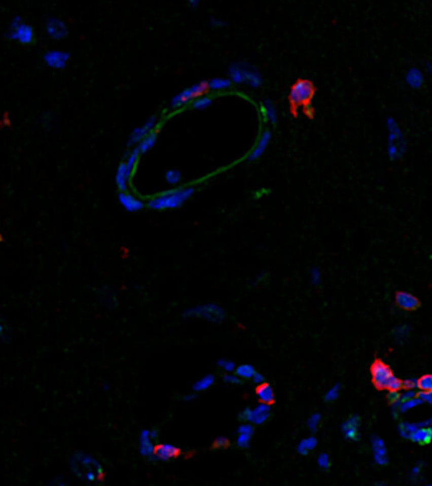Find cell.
<instances>
[{
    "label": "cell",
    "instance_id": "obj_13",
    "mask_svg": "<svg viewBox=\"0 0 432 486\" xmlns=\"http://www.w3.org/2000/svg\"><path fill=\"white\" fill-rule=\"evenodd\" d=\"M46 32L51 38L55 40H61V38L67 35V27H66L65 22L58 18L51 17L48 18L46 22Z\"/></svg>",
    "mask_w": 432,
    "mask_h": 486
},
{
    "label": "cell",
    "instance_id": "obj_11",
    "mask_svg": "<svg viewBox=\"0 0 432 486\" xmlns=\"http://www.w3.org/2000/svg\"><path fill=\"white\" fill-rule=\"evenodd\" d=\"M360 417L359 416H350L346 421L342 423V433L345 438L349 441L356 442L360 439Z\"/></svg>",
    "mask_w": 432,
    "mask_h": 486
},
{
    "label": "cell",
    "instance_id": "obj_34",
    "mask_svg": "<svg viewBox=\"0 0 432 486\" xmlns=\"http://www.w3.org/2000/svg\"><path fill=\"white\" fill-rule=\"evenodd\" d=\"M411 329L407 324H400L393 329V337L398 341H403L410 335Z\"/></svg>",
    "mask_w": 432,
    "mask_h": 486
},
{
    "label": "cell",
    "instance_id": "obj_1",
    "mask_svg": "<svg viewBox=\"0 0 432 486\" xmlns=\"http://www.w3.org/2000/svg\"><path fill=\"white\" fill-rule=\"evenodd\" d=\"M70 467L79 479L85 481H101L105 477L100 462L85 452H75L70 460Z\"/></svg>",
    "mask_w": 432,
    "mask_h": 486
},
{
    "label": "cell",
    "instance_id": "obj_6",
    "mask_svg": "<svg viewBox=\"0 0 432 486\" xmlns=\"http://www.w3.org/2000/svg\"><path fill=\"white\" fill-rule=\"evenodd\" d=\"M314 86L312 85L311 81L301 80L293 86L291 94V99L293 103L299 104V105H307L311 103L312 98L314 95Z\"/></svg>",
    "mask_w": 432,
    "mask_h": 486
},
{
    "label": "cell",
    "instance_id": "obj_33",
    "mask_svg": "<svg viewBox=\"0 0 432 486\" xmlns=\"http://www.w3.org/2000/svg\"><path fill=\"white\" fill-rule=\"evenodd\" d=\"M213 98H214V96L210 95V94L199 95V96H197V98L193 99V100L190 101V106H192V108H194V109L205 108V106H208L210 103H212Z\"/></svg>",
    "mask_w": 432,
    "mask_h": 486
},
{
    "label": "cell",
    "instance_id": "obj_38",
    "mask_svg": "<svg viewBox=\"0 0 432 486\" xmlns=\"http://www.w3.org/2000/svg\"><path fill=\"white\" fill-rule=\"evenodd\" d=\"M403 393H405V391L401 390V388L390 389V391H389V393H388V395H387L388 403L392 404L393 406L397 405V404L401 401V399H402Z\"/></svg>",
    "mask_w": 432,
    "mask_h": 486
},
{
    "label": "cell",
    "instance_id": "obj_50",
    "mask_svg": "<svg viewBox=\"0 0 432 486\" xmlns=\"http://www.w3.org/2000/svg\"><path fill=\"white\" fill-rule=\"evenodd\" d=\"M47 486H67L65 481L62 479H55L50 482Z\"/></svg>",
    "mask_w": 432,
    "mask_h": 486
},
{
    "label": "cell",
    "instance_id": "obj_49",
    "mask_svg": "<svg viewBox=\"0 0 432 486\" xmlns=\"http://www.w3.org/2000/svg\"><path fill=\"white\" fill-rule=\"evenodd\" d=\"M269 193H270V189H266V188H264V189H260V190H258V192L254 193V198H255V199H260L261 197L269 194Z\"/></svg>",
    "mask_w": 432,
    "mask_h": 486
},
{
    "label": "cell",
    "instance_id": "obj_14",
    "mask_svg": "<svg viewBox=\"0 0 432 486\" xmlns=\"http://www.w3.org/2000/svg\"><path fill=\"white\" fill-rule=\"evenodd\" d=\"M68 57H70V55H68L67 52L58 50H50L43 55L45 62L53 68L65 67L68 61Z\"/></svg>",
    "mask_w": 432,
    "mask_h": 486
},
{
    "label": "cell",
    "instance_id": "obj_10",
    "mask_svg": "<svg viewBox=\"0 0 432 486\" xmlns=\"http://www.w3.org/2000/svg\"><path fill=\"white\" fill-rule=\"evenodd\" d=\"M387 128H388V143L395 144L400 147L401 151L405 154L406 152V143L405 138H403V133L401 127L398 126L397 122L393 118L387 119Z\"/></svg>",
    "mask_w": 432,
    "mask_h": 486
},
{
    "label": "cell",
    "instance_id": "obj_23",
    "mask_svg": "<svg viewBox=\"0 0 432 486\" xmlns=\"http://www.w3.org/2000/svg\"><path fill=\"white\" fill-rule=\"evenodd\" d=\"M161 124H164V121H162V119H161V122H160L159 126H157L156 128L154 129V131L150 132V133L147 134V136L145 137V138L142 139V141L139 142L138 144H137L136 148H137V151L139 152V154H141V155L145 154V152H147L150 148H151L152 146H154L155 142H156V139H157V136H159V131H160V128H161Z\"/></svg>",
    "mask_w": 432,
    "mask_h": 486
},
{
    "label": "cell",
    "instance_id": "obj_39",
    "mask_svg": "<svg viewBox=\"0 0 432 486\" xmlns=\"http://www.w3.org/2000/svg\"><path fill=\"white\" fill-rule=\"evenodd\" d=\"M340 393H341V386H340V384H336V385H334L326 391V394H325V400H326L327 403L336 401L337 399H339Z\"/></svg>",
    "mask_w": 432,
    "mask_h": 486
},
{
    "label": "cell",
    "instance_id": "obj_4",
    "mask_svg": "<svg viewBox=\"0 0 432 486\" xmlns=\"http://www.w3.org/2000/svg\"><path fill=\"white\" fill-rule=\"evenodd\" d=\"M7 37L10 38V40L18 41V42L23 43V45H29V43L34 42L35 40L33 28L29 24L23 22L20 17H15L12 20Z\"/></svg>",
    "mask_w": 432,
    "mask_h": 486
},
{
    "label": "cell",
    "instance_id": "obj_20",
    "mask_svg": "<svg viewBox=\"0 0 432 486\" xmlns=\"http://www.w3.org/2000/svg\"><path fill=\"white\" fill-rule=\"evenodd\" d=\"M422 404L423 401L418 398V393H417V395H416L415 398L410 399V400L398 403L397 405L394 406V409H393V417H394V419H400V417L402 416V414L407 413V412L412 410V409L417 408V406L422 405Z\"/></svg>",
    "mask_w": 432,
    "mask_h": 486
},
{
    "label": "cell",
    "instance_id": "obj_22",
    "mask_svg": "<svg viewBox=\"0 0 432 486\" xmlns=\"http://www.w3.org/2000/svg\"><path fill=\"white\" fill-rule=\"evenodd\" d=\"M243 83L248 84L253 88H259L263 84V78L256 68L247 63H243Z\"/></svg>",
    "mask_w": 432,
    "mask_h": 486
},
{
    "label": "cell",
    "instance_id": "obj_36",
    "mask_svg": "<svg viewBox=\"0 0 432 486\" xmlns=\"http://www.w3.org/2000/svg\"><path fill=\"white\" fill-rule=\"evenodd\" d=\"M165 179H166V181L169 182L170 185L175 186V185H177L182 181V172L175 169L167 170L166 174H165Z\"/></svg>",
    "mask_w": 432,
    "mask_h": 486
},
{
    "label": "cell",
    "instance_id": "obj_46",
    "mask_svg": "<svg viewBox=\"0 0 432 486\" xmlns=\"http://www.w3.org/2000/svg\"><path fill=\"white\" fill-rule=\"evenodd\" d=\"M418 398H420L423 403L432 405V391H420V393H418Z\"/></svg>",
    "mask_w": 432,
    "mask_h": 486
},
{
    "label": "cell",
    "instance_id": "obj_25",
    "mask_svg": "<svg viewBox=\"0 0 432 486\" xmlns=\"http://www.w3.org/2000/svg\"><path fill=\"white\" fill-rule=\"evenodd\" d=\"M260 116L263 118L264 123H271L275 126L278 122V114H276V109L270 101H265V103L260 104Z\"/></svg>",
    "mask_w": 432,
    "mask_h": 486
},
{
    "label": "cell",
    "instance_id": "obj_7",
    "mask_svg": "<svg viewBox=\"0 0 432 486\" xmlns=\"http://www.w3.org/2000/svg\"><path fill=\"white\" fill-rule=\"evenodd\" d=\"M161 121H157V117H151V118L147 119L142 126L137 127V128L133 129V132L131 133L128 139V146H132V144H138L150 132L154 131L157 126L160 124Z\"/></svg>",
    "mask_w": 432,
    "mask_h": 486
},
{
    "label": "cell",
    "instance_id": "obj_55",
    "mask_svg": "<svg viewBox=\"0 0 432 486\" xmlns=\"http://www.w3.org/2000/svg\"><path fill=\"white\" fill-rule=\"evenodd\" d=\"M427 486H432V485H427Z\"/></svg>",
    "mask_w": 432,
    "mask_h": 486
},
{
    "label": "cell",
    "instance_id": "obj_43",
    "mask_svg": "<svg viewBox=\"0 0 432 486\" xmlns=\"http://www.w3.org/2000/svg\"><path fill=\"white\" fill-rule=\"evenodd\" d=\"M223 380H225L228 385H241V384L243 383V380H241V379L238 378L235 372L226 373V375L223 376Z\"/></svg>",
    "mask_w": 432,
    "mask_h": 486
},
{
    "label": "cell",
    "instance_id": "obj_45",
    "mask_svg": "<svg viewBox=\"0 0 432 486\" xmlns=\"http://www.w3.org/2000/svg\"><path fill=\"white\" fill-rule=\"evenodd\" d=\"M311 281H312V284L314 285V286H318V285H321L322 275H321V271H319V269H317V267H314V269H312V271H311Z\"/></svg>",
    "mask_w": 432,
    "mask_h": 486
},
{
    "label": "cell",
    "instance_id": "obj_24",
    "mask_svg": "<svg viewBox=\"0 0 432 486\" xmlns=\"http://www.w3.org/2000/svg\"><path fill=\"white\" fill-rule=\"evenodd\" d=\"M177 456H179V450L175 448L174 446H170V444H156V447H155L154 459L166 461V460H170L172 459V457Z\"/></svg>",
    "mask_w": 432,
    "mask_h": 486
},
{
    "label": "cell",
    "instance_id": "obj_53",
    "mask_svg": "<svg viewBox=\"0 0 432 486\" xmlns=\"http://www.w3.org/2000/svg\"><path fill=\"white\" fill-rule=\"evenodd\" d=\"M189 4L192 5V7H197V5L199 4V2H198V0H190Z\"/></svg>",
    "mask_w": 432,
    "mask_h": 486
},
{
    "label": "cell",
    "instance_id": "obj_44",
    "mask_svg": "<svg viewBox=\"0 0 432 486\" xmlns=\"http://www.w3.org/2000/svg\"><path fill=\"white\" fill-rule=\"evenodd\" d=\"M230 446V441L227 438H223V437H220V438H215L214 441L212 442V448L218 450V448H227Z\"/></svg>",
    "mask_w": 432,
    "mask_h": 486
},
{
    "label": "cell",
    "instance_id": "obj_19",
    "mask_svg": "<svg viewBox=\"0 0 432 486\" xmlns=\"http://www.w3.org/2000/svg\"><path fill=\"white\" fill-rule=\"evenodd\" d=\"M132 175H133V172L127 167L126 162H121L116 172V184L118 186L119 192H127Z\"/></svg>",
    "mask_w": 432,
    "mask_h": 486
},
{
    "label": "cell",
    "instance_id": "obj_30",
    "mask_svg": "<svg viewBox=\"0 0 432 486\" xmlns=\"http://www.w3.org/2000/svg\"><path fill=\"white\" fill-rule=\"evenodd\" d=\"M256 372H258V370H256L254 366L248 365V363L237 366L235 371V373L241 379V380H253Z\"/></svg>",
    "mask_w": 432,
    "mask_h": 486
},
{
    "label": "cell",
    "instance_id": "obj_17",
    "mask_svg": "<svg viewBox=\"0 0 432 486\" xmlns=\"http://www.w3.org/2000/svg\"><path fill=\"white\" fill-rule=\"evenodd\" d=\"M154 441L155 439L151 437L150 429H145V431L141 432V434H139V451L145 457L154 459L155 447H156Z\"/></svg>",
    "mask_w": 432,
    "mask_h": 486
},
{
    "label": "cell",
    "instance_id": "obj_12",
    "mask_svg": "<svg viewBox=\"0 0 432 486\" xmlns=\"http://www.w3.org/2000/svg\"><path fill=\"white\" fill-rule=\"evenodd\" d=\"M372 450L373 456H374V461L377 462L379 466H387L388 462H389V457H388V450L383 438H380V437L378 436L373 437Z\"/></svg>",
    "mask_w": 432,
    "mask_h": 486
},
{
    "label": "cell",
    "instance_id": "obj_28",
    "mask_svg": "<svg viewBox=\"0 0 432 486\" xmlns=\"http://www.w3.org/2000/svg\"><path fill=\"white\" fill-rule=\"evenodd\" d=\"M215 383V378L212 375V373H208V375L203 376L200 378L199 380L195 381L194 385H193V391L194 393H202V391L208 390L209 388H212Z\"/></svg>",
    "mask_w": 432,
    "mask_h": 486
},
{
    "label": "cell",
    "instance_id": "obj_47",
    "mask_svg": "<svg viewBox=\"0 0 432 486\" xmlns=\"http://www.w3.org/2000/svg\"><path fill=\"white\" fill-rule=\"evenodd\" d=\"M422 469H423L422 464L415 465V466L412 467V470H411V477H412L413 480L418 479V477L421 476V474H422Z\"/></svg>",
    "mask_w": 432,
    "mask_h": 486
},
{
    "label": "cell",
    "instance_id": "obj_40",
    "mask_svg": "<svg viewBox=\"0 0 432 486\" xmlns=\"http://www.w3.org/2000/svg\"><path fill=\"white\" fill-rule=\"evenodd\" d=\"M418 388L421 391H432V375H425L418 380Z\"/></svg>",
    "mask_w": 432,
    "mask_h": 486
},
{
    "label": "cell",
    "instance_id": "obj_29",
    "mask_svg": "<svg viewBox=\"0 0 432 486\" xmlns=\"http://www.w3.org/2000/svg\"><path fill=\"white\" fill-rule=\"evenodd\" d=\"M208 84V89L213 91H218V90H226V89L231 88L232 85V81L231 79H226V78H214L210 79L209 81H207Z\"/></svg>",
    "mask_w": 432,
    "mask_h": 486
},
{
    "label": "cell",
    "instance_id": "obj_18",
    "mask_svg": "<svg viewBox=\"0 0 432 486\" xmlns=\"http://www.w3.org/2000/svg\"><path fill=\"white\" fill-rule=\"evenodd\" d=\"M271 417V408L270 404L260 403L258 406L253 409V419H251V424L254 426H261V424L266 423Z\"/></svg>",
    "mask_w": 432,
    "mask_h": 486
},
{
    "label": "cell",
    "instance_id": "obj_37",
    "mask_svg": "<svg viewBox=\"0 0 432 486\" xmlns=\"http://www.w3.org/2000/svg\"><path fill=\"white\" fill-rule=\"evenodd\" d=\"M321 424H322V416L319 413L312 414V416L308 418V422H307V427H308V429L311 432L318 431Z\"/></svg>",
    "mask_w": 432,
    "mask_h": 486
},
{
    "label": "cell",
    "instance_id": "obj_54",
    "mask_svg": "<svg viewBox=\"0 0 432 486\" xmlns=\"http://www.w3.org/2000/svg\"><path fill=\"white\" fill-rule=\"evenodd\" d=\"M374 486H385V485L382 484V482H377V484H375Z\"/></svg>",
    "mask_w": 432,
    "mask_h": 486
},
{
    "label": "cell",
    "instance_id": "obj_42",
    "mask_svg": "<svg viewBox=\"0 0 432 486\" xmlns=\"http://www.w3.org/2000/svg\"><path fill=\"white\" fill-rule=\"evenodd\" d=\"M251 419H253V409L251 408H245L238 413V421L241 423H251Z\"/></svg>",
    "mask_w": 432,
    "mask_h": 486
},
{
    "label": "cell",
    "instance_id": "obj_51",
    "mask_svg": "<svg viewBox=\"0 0 432 486\" xmlns=\"http://www.w3.org/2000/svg\"><path fill=\"white\" fill-rule=\"evenodd\" d=\"M212 24L213 25H215V27H220V25H223V22L222 20H220V19H212Z\"/></svg>",
    "mask_w": 432,
    "mask_h": 486
},
{
    "label": "cell",
    "instance_id": "obj_9",
    "mask_svg": "<svg viewBox=\"0 0 432 486\" xmlns=\"http://www.w3.org/2000/svg\"><path fill=\"white\" fill-rule=\"evenodd\" d=\"M271 139V132L269 128H263L261 129L260 134H259V138L256 141L255 146L251 148V151L248 152L247 155V161H255L258 160L261 155L265 152L266 147L269 146V142Z\"/></svg>",
    "mask_w": 432,
    "mask_h": 486
},
{
    "label": "cell",
    "instance_id": "obj_16",
    "mask_svg": "<svg viewBox=\"0 0 432 486\" xmlns=\"http://www.w3.org/2000/svg\"><path fill=\"white\" fill-rule=\"evenodd\" d=\"M119 203L126 208L128 212H138L145 207L143 200L138 199L136 195L131 194L129 192H119L118 193Z\"/></svg>",
    "mask_w": 432,
    "mask_h": 486
},
{
    "label": "cell",
    "instance_id": "obj_52",
    "mask_svg": "<svg viewBox=\"0 0 432 486\" xmlns=\"http://www.w3.org/2000/svg\"><path fill=\"white\" fill-rule=\"evenodd\" d=\"M195 399V394H188L187 396H185V400H194Z\"/></svg>",
    "mask_w": 432,
    "mask_h": 486
},
{
    "label": "cell",
    "instance_id": "obj_21",
    "mask_svg": "<svg viewBox=\"0 0 432 486\" xmlns=\"http://www.w3.org/2000/svg\"><path fill=\"white\" fill-rule=\"evenodd\" d=\"M373 379H374L375 385L380 389L392 388L393 385L392 372H390L387 367H384V366H379V367H378V371L374 372Z\"/></svg>",
    "mask_w": 432,
    "mask_h": 486
},
{
    "label": "cell",
    "instance_id": "obj_8",
    "mask_svg": "<svg viewBox=\"0 0 432 486\" xmlns=\"http://www.w3.org/2000/svg\"><path fill=\"white\" fill-rule=\"evenodd\" d=\"M394 300L395 305L400 309L406 310V312H415L421 307L420 299L408 291H397Z\"/></svg>",
    "mask_w": 432,
    "mask_h": 486
},
{
    "label": "cell",
    "instance_id": "obj_35",
    "mask_svg": "<svg viewBox=\"0 0 432 486\" xmlns=\"http://www.w3.org/2000/svg\"><path fill=\"white\" fill-rule=\"evenodd\" d=\"M217 366L221 370L225 371L226 373H233L236 371V367H237L236 363L230 358H221V360L217 361Z\"/></svg>",
    "mask_w": 432,
    "mask_h": 486
},
{
    "label": "cell",
    "instance_id": "obj_15",
    "mask_svg": "<svg viewBox=\"0 0 432 486\" xmlns=\"http://www.w3.org/2000/svg\"><path fill=\"white\" fill-rule=\"evenodd\" d=\"M254 433H255V427L251 423H241L237 429V438H236V444L238 448H248L253 439Z\"/></svg>",
    "mask_w": 432,
    "mask_h": 486
},
{
    "label": "cell",
    "instance_id": "obj_26",
    "mask_svg": "<svg viewBox=\"0 0 432 486\" xmlns=\"http://www.w3.org/2000/svg\"><path fill=\"white\" fill-rule=\"evenodd\" d=\"M406 83L413 89H420L425 83L423 73L418 68H411L406 73Z\"/></svg>",
    "mask_w": 432,
    "mask_h": 486
},
{
    "label": "cell",
    "instance_id": "obj_31",
    "mask_svg": "<svg viewBox=\"0 0 432 486\" xmlns=\"http://www.w3.org/2000/svg\"><path fill=\"white\" fill-rule=\"evenodd\" d=\"M420 427V423H408V422H400L398 424V432L401 437L405 439H410L411 436L415 433L416 429Z\"/></svg>",
    "mask_w": 432,
    "mask_h": 486
},
{
    "label": "cell",
    "instance_id": "obj_5",
    "mask_svg": "<svg viewBox=\"0 0 432 486\" xmlns=\"http://www.w3.org/2000/svg\"><path fill=\"white\" fill-rule=\"evenodd\" d=\"M205 90H209V89H208L207 81H205V83H203L202 81V83H198L192 86H188V88H185L184 90L180 91L177 95H175L174 98L171 99L170 105H171V108H175V109H180L182 106L184 108L187 104H190V101H192L193 99H195L199 95H204Z\"/></svg>",
    "mask_w": 432,
    "mask_h": 486
},
{
    "label": "cell",
    "instance_id": "obj_41",
    "mask_svg": "<svg viewBox=\"0 0 432 486\" xmlns=\"http://www.w3.org/2000/svg\"><path fill=\"white\" fill-rule=\"evenodd\" d=\"M317 464L322 470H329L331 467V459L327 454H321L317 459Z\"/></svg>",
    "mask_w": 432,
    "mask_h": 486
},
{
    "label": "cell",
    "instance_id": "obj_32",
    "mask_svg": "<svg viewBox=\"0 0 432 486\" xmlns=\"http://www.w3.org/2000/svg\"><path fill=\"white\" fill-rule=\"evenodd\" d=\"M259 388V399H260L261 403L265 404H271L274 401V391L273 389L269 386V384H264V385L258 386Z\"/></svg>",
    "mask_w": 432,
    "mask_h": 486
},
{
    "label": "cell",
    "instance_id": "obj_48",
    "mask_svg": "<svg viewBox=\"0 0 432 486\" xmlns=\"http://www.w3.org/2000/svg\"><path fill=\"white\" fill-rule=\"evenodd\" d=\"M253 381H254V384H255L256 386H261V385H264V384H266L265 376H264L261 372H259V371L255 373V376H254Z\"/></svg>",
    "mask_w": 432,
    "mask_h": 486
},
{
    "label": "cell",
    "instance_id": "obj_2",
    "mask_svg": "<svg viewBox=\"0 0 432 486\" xmlns=\"http://www.w3.org/2000/svg\"><path fill=\"white\" fill-rule=\"evenodd\" d=\"M195 192V188L192 185H187V186L174 188V189L169 190V192L161 193V194L155 195L154 198L149 200L147 205L151 209L155 210H166V209H174V208L180 207L184 204Z\"/></svg>",
    "mask_w": 432,
    "mask_h": 486
},
{
    "label": "cell",
    "instance_id": "obj_27",
    "mask_svg": "<svg viewBox=\"0 0 432 486\" xmlns=\"http://www.w3.org/2000/svg\"><path fill=\"white\" fill-rule=\"evenodd\" d=\"M316 447H317V438L313 436H309V437H306V438H303L301 442H299L298 446H297V451H298V454L302 455V456H306V455L313 452L314 450H316Z\"/></svg>",
    "mask_w": 432,
    "mask_h": 486
},
{
    "label": "cell",
    "instance_id": "obj_3",
    "mask_svg": "<svg viewBox=\"0 0 432 486\" xmlns=\"http://www.w3.org/2000/svg\"><path fill=\"white\" fill-rule=\"evenodd\" d=\"M183 315L187 318H199V319L208 320V322L221 323L222 320H225L226 312L220 305L213 304V303H208V304H202L197 305V307L189 308L188 310H185Z\"/></svg>",
    "mask_w": 432,
    "mask_h": 486
}]
</instances>
